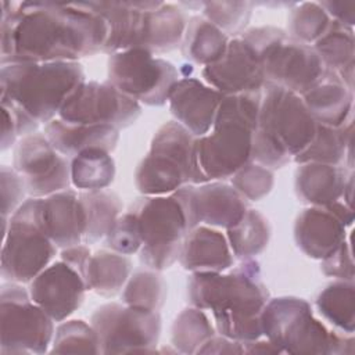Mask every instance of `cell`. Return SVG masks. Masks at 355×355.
<instances>
[{"label":"cell","instance_id":"6da1fadb","mask_svg":"<svg viewBox=\"0 0 355 355\" xmlns=\"http://www.w3.org/2000/svg\"><path fill=\"white\" fill-rule=\"evenodd\" d=\"M1 64L75 61L104 50L108 26L87 3H1Z\"/></svg>","mask_w":355,"mask_h":355},{"label":"cell","instance_id":"7a4b0ae2","mask_svg":"<svg viewBox=\"0 0 355 355\" xmlns=\"http://www.w3.org/2000/svg\"><path fill=\"white\" fill-rule=\"evenodd\" d=\"M187 288L190 304L209 309L223 337L248 343L263 334L261 313L269 301V293L261 282L257 262L244 259L227 275L194 272Z\"/></svg>","mask_w":355,"mask_h":355},{"label":"cell","instance_id":"3957f363","mask_svg":"<svg viewBox=\"0 0 355 355\" xmlns=\"http://www.w3.org/2000/svg\"><path fill=\"white\" fill-rule=\"evenodd\" d=\"M261 97V92L225 96L212 132L194 140L197 166L205 182L232 178L252 161V139L258 126Z\"/></svg>","mask_w":355,"mask_h":355},{"label":"cell","instance_id":"277c9868","mask_svg":"<svg viewBox=\"0 0 355 355\" xmlns=\"http://www.w3.org/2000/svg\"><path fill=\"white\" fill-rule=\"evenodd\" d=\"M316 129L318 122L298 94L266 83L251 159L266 168H280L309 146Z\"/></svg>","mask_w":355,"mask_h":355},{"label":"cell","instance_id":"5b68a950","mask_svg":"<svg viewBox=\"0 0 355 355\" xmlns=\"http://www.w3.org/2000/svg\"><path fill=\"white\" fill-rule=\"evenodd\" d=\"M85 80L76 61L3 65L1 105L15 107L36 122H50L68 96Z\"/></svg>","mask_w":355,"mask_h":355},{"label":"cell","instance_id":"8992f818","mask_svg":"<svg viewBox=\"0 0 355 355\" xmlns=\"http://www.w3.org/2000/svg\"><path fill=\"white\" fill-rule=\"evenodd\" d=\"M262 333L288 354H352L354 338L329 331L313 318L306 301L280 297L266 302L261 313Z\"/></svg>","mask_w":355,"mask_h":355},{"label":"cell","instance_id":"52a82bcc","mask_svg":"<svg viewBox=\"0 0 355 355\" xmlns=\"http://www.w3.org/2000/svg\"><path fill=\"white\" fill-rule=\"evenodd\" d=\"M186 183H205L201 176L193 135L179 122L164 123L155 133L150 151L135 172V184L146 196L176 191Z\"/></svg>","mask_w":355,"mask_h":355},{"label":"cell","instance_id":"ba28073f","mask_svg":"<svg viewBox=\"0 0 355 355\" xmlns=\"http://www.w3.org/2000/svg\"><path fill=\"white\" fill-rule=\"evenodd\" d=\"M259 55L265 82L304 94L326 73V67L313 47L288 37L279 28L262 26L243 32Z\"/></svg>","mask_w":355,"mask_h":355},{"label":"cell","instance_id":"9c48e42d","mask_svg":"<svg viewBox=\"0 0 355 355\" xmlns=\"http://www.w3.org/2000/svg\"><path fill=\"white\" fill-rule=\"evenodd\" d=\"M141 240L140 261L148 269L164 270L179 259L184 236L191 230L175 194L137 198L129 209Z\"/></svg>","mask_w":355,"mask_h":355},{"label":"cell","instance_id":"30bf717a","mask_svg":"<svg viewBox=\"0 0 355 355\" xmlns=\"http://www.w3.org/2000/svg\"><path fill=\"white\" fill-rule=\"evenodd\" d=\"M1 275L14 283H31L55 255V244L39 223V198L24 201L3 223Z\"/></svg>","mask_w":355,"mask_h":355},{"label":"cell","instance_id":"8fae6325","mask_svg":"<svg viewBox=\"0 0 355 355\" xmlns=\"http://www.w3.org/2000/svg\"><path fill=\"white\" fill-rule=\"evenodd\" d=\"M53 319L35 304L19 283H6L0 291V352L44 354L54 337Z\"/></svg>","mask_w":355,"mask_h":355},{"label":"cell","instance_id":"7c38bea8","mask_svg":"<svg viewBox=\"0 0 355 355\" xmlns=\"http://www.w3.org/2000/svg\"><path fill=\"white\" fill-rule=\"evenodd\" d=\"M108 80L121 93L137 103L162 105L179 80V73L169 61L137 47L111 54Z\"/></svg>","mask_w":355,"mask_h":355},{"label":"cell","instance_id":"4fadbf2b","mask_svg":"<svg viewBox=\"0 0 355 355\" xmlns=\"http://www.w3.org/2000/svg\"><path fill=\"white\" fill-rule=\"evenodd\" d=\"M101 354L154 352L161 333V316L126 304H105L92 315Z\"/></svg>","mask_w":355,"mask_h":355},{"label":"cell","instance_id":"5bb4252c","mask_svg":"<svg viewBox=\"0 0 355 355\" xmlns=\"http://www.w3.org/2000/svg\"><path fill=\"white\" fill-rule=\"evenodd\" d=\"M141 107L111 83L83 82L65 100L60 119L82 125H110L126 128L140 115Z\"/></svg>","mask_w":355,"mask_h":355},{"label":"cell","instance_id":"9a60e30c","mask_svg":"<svg viewBox=\"0 0 355 355\" xmlns=\"http://www.w3.org/2000/svg\"><path fill=\"white\" fill-rule=\"evenodd\" d=\"M14 169L22 176L26 193L37 198L68 190L71 183L68 159L42 133L24 136L18 143Z\"/></svg>","mask_w":355,"mask_h":355},{"label":"cell","instance_id":"2e32d148","mask_svg":"<svg viewBox=\"0 0 355 355\" xmlns=\"http://www.w3.org/2000/svg\"><path fill=\"white\" fill-rule=\"evenodd\" d=\"M173 194L187 215L190 229L197 227L200 222L229 229L247 212L245 198L233 186L222 182L198 187L183 186Z\"/></svg>","mask_w":355,"mask_h":355},{"label":"cell","instance_id":"e0dca14e","mask_svg":"<svg viewBox=\"0 0 355 355\" xmlns=\"http://www.w3.org/2000/svg\"><path fill=\"white\" fill-rule=\"evenodd\" d=\"M201 75L223 96L261 92L266 85L258 53L241 36L229 42L223 57L204 67Z\"/></svg>","mask_w":355,"mask_h":355},{"label":"cell","instance_id":"ac0fdd59","mask_svg":"<svg viewBox=\"0 0 355 355\" xmlns=\"http://www.w3.org/2000/svg\"><path fill=\"white\" fill-rule=\"evenodd\" d=\"M351 223V208L337 201L326 207L308 208L297 218L295 243L308 257L326 259L345 241V226Z\"/></svg>","mask_w":355,"mask_h":355},{"label":"cell","instance_id":"d6986e66","mask_svg":"<svg viewBox=\"0 0 355 355\" xmlns=\"http://www.w3.org/2000/svg\"><path fill=\"white\" fill-rule=\"evenodd\" d=\"M87 286L80 273L64 261L42 270L29 286V294L54 322H62L83 302Z\"/></svg>","mask_w":355,"mask_h":355},{"label":"cell","instance_id":"ffe728a7","mask_svg":"<svg viewBox=\"0 0 355 355\" xmlns=\"http://www.w3.org/2000/svg\"><path fill=\"white\" fill-rule=\"evenodd\" d=\"M225 96L196 78L183 76L172 87L168 101L172 115L193 136L201 137L212 128Z\"/></svg>","mask_w":355,"mask_h":355},{"label":"cell","instance_id":"44dd1931","mask_svg":"<svg viewBox=\"0 0 355 355\" xmlns=\"http://www.w3.org/2000/svg\"><path fill=\"white\" fill-rule=\"evenodd\" d=\"M39 223L57 247L68 248L83 241L86 212L79 193L64 190L39 198Z\"/></svg>","mask_w":355,"mask_h":355},{"label":"cell","instance_id":"7402d4cb","mask_svg":"<svg viewBox=\"0 0 355 355\" xmlns=\"http://www.w3.org/2000/svg\"><path fill=\"white\" fill-rule=\"evenodd\" d=\"M108 26L105 53L114 54L129 49H140L144 12L151 1H100L87 3Z\"/></svg>","mask_w":355,"mask_h":355},{"label":"cell","instance_id":"603a6c76","mask_svg":"<svg viewBox=\"0 0 355 355\" xmlns=\"http://www.w3.org/2000/svg\"><path fill=\"white\" fill-rule=\"evenodd\" d=\"M44 135L61 155H78L90 148L112 151L118 143V129L110 125L69 123L53 119L46 123Z\"/></svg>","mask_w":355,"mask_h":355},{"label":"cell","instance_id":"cb8c5ba5","mask_svg":"<svg viewBox=\"0 0 355 355\" xmlns=\"http://www.w3.org/2000/svg\"><path fill=\"white\" fill-rule=\"evenodd\" d=\"M179 261L186 270L222 272L232 266L233 255L222 233L200 226L184 236Z\"/></svg>","mask_w":355,"mask_h":355},{"label":"cell","instance_id":"d4e9b609","mask_svg":"<svg viewBox=\"0 0 355 355\" xmlns=\"http://www.w3.org/2000/svg\"><path fill=\"white\" fill-rule=\"evenodd\" d=\"M302 96L308 111L318 123L331 128L345 125L352 110V90L336 72L326 69L320 82Z\"/></svg>","mask_w":355,"mask_h":355},{"label":"cell","instance_id":"484cf974","mask_svg":"<svg viewBox=\"0 0 355 355\" xmlns=\"http://www.w3.org/2000/svg\"><path fill=\"white\" fill-rule=\"evenodd\" d=\"M186 17L172 4L151 1L144 12L140 49L150 53H166L179 46L186 31Z\"/></svg>","mask_w":355,"mask_h":355},{"label":"cell","instance_id":"4316f807","mask_svg":"<svg viewBox=\"0 0 355 355\" xmlns=\"http://www.w3.org/2000/svg\"><path fill=\"white\" fill-rule=\"evenodd\" d=\"M345 171L337 165L301 164L295 172V191L301 201L326 207L344 196Z\"/></svg>","mask_w":355,"mask_h":355},{"label":"cell","instance_id":"83f0119b","mask_svg":"<svg viewBox=\"0 0 355 355\" xmlns=\"http://www.w3.org/2000/svg\"><path fill=\"white\" fill-rule=\"evenodd\" d=\"M313 50L323 65L336 72L348 89L354 86V33L349 26L337 21L330 22L327 31L315 42Z\"/></svg>","mask_w":355,"mask_h":355},{"label":"cell","instance_id":"f1b7e54d","mask_svg":"<svg viewBox=\"0 0 355 355\" xmlns=\"http://www.w3.org/2000/svg\"><path fill=\"white\" fill-rule=\"evenodd\" d=\"M227 36L208 19L193 17L184 31L182 53L191 62L204 67L215 64L226 53Z\"/></svg>","mask_w":355,"mask_h":355},{"label":"cell","instance_id":"f546056e","mask_svg":"<svg viewBox=\"0 0 355 355\" xmlns=\"http://www.w3.org/2000/svg\"><path fill=\"white\" fill-rule=\"evenodd\" d=\"M132 270L130 259L119 252L97 251L90 255L85 283L89 290L104 297H112L121 291Z\"/></svg>","mask_w":355,"mask_h":355},{"label":"cell","instance_id":"4dcf8cb0","mask_svg":"<svg viewBox=\"0 0 355 355\" xmlns=\"http://www.w3.org/2000/svg\"><path fill=\"white\" fill-rule=\"evenodd\" d=\"M86 212V232L83 243L92 244L111 232L122 211V202L115 193L105 190L79 191Z\"/></svg>","mask_w":355,"mask_h":355},{"label":"cell","instance_id":"1f68e13d","mask_svg":"<svg viewBox=\"0 0 355 355\" xmlns=\"http://www.w3.org/2000/svg\"><path fill=\"white\" fill-rule=\"evenodd\" d=\"M351 132L352 123L341 128L318 123L315 137L302 153L294 157V161L298 164H340L345 157V148L351 147Z\"/></svg>","mask_w":355,"mask_h":355},{"label":"cell","instance_id":"d6a6232c","mask_svg":"<svg viewBox=\"0 0 355 355\" xmlns=\"http://www.w3.org/2000/svg\"><path fill=\"white\" fill-rule=\"evenodd\" d=\"M115 176V164L108 151L90 148L73 157L71 182L83 190H103Z\"/></svg>","mask_w":355,"mask_h":355},{"label":"cell","instance_id":"836d02e7","mask_svg":"<svg viewBox=\"0 0 355 355\" xmlns=\"http://www.w3.org/2000/svg\"><path fill=\"white\" fill-rule=\"evenodd\" d=\"M269 223L255 209H247L239 223L227 229L229 245L240 259H250L263 251L269 241Z\"/></svg>","mask_w":355,"mask_h":355},{"label":"cell","instance_id":"e575fe53","mask_svg":"<svg viewBox=\"0 0 355 355\" xmlns=\"http://www.w3.org/2000/svg\"><path fill=\"white\" fill-rule=\"evenodd\" d=\"M316 306L326 320L345 333H352L355 326V294L354 284L334 282L318 297Z\"/></svg>","mask_w":355,"mask_h":355},{"label":"cell","instance_id":"d590c367","mask_svg":"<svg viewBox=\"0 0 355 355\" xmlns=\"http://www.w3.org/2000/svg\"><path fill=\"white\" fill-rule=\"evenodd\" d=\"M168 286L157 270H136L122 293V302L146 311L158 312L166 300Z\"/></svg>","mask_w":355,"mask_h":355},{"label":"cell","instance_id":"8d00e7d4","mask_svg":"<svg viewBox=\"0 0 355 355\" xmlns=\"http://www.w3.org/2000/svg\"><path fill=\"white\" fill-rule=\"evenodd\" d=\"M214 336L209 319L202 309L196 306L180 312L172 326V345L182 354H197Z\"/></svg>","mask_w":355,"mask_h":355},{"label":"cell","instance_id":"74e56055","mask_svg":"<svg viewBox=\"0 0 355 355\" xmlns=\"http://www.w3.org/2000/svg\"><path fill=\"white\" fill-rule=\"evenodd\" d=\"M51 354H101L100 338L92 324L68 320L54 331Z\"/></svg>","mask_w":355,"mask_h":355},{"label":"cell","instance_id":"f35d334b","mask_svg":"<svg viewBox=\"0 0 355 355\" xmlns=\"http://www.w3.org/2000/svg\"><path fill=\"white\" fill-rule=\"evenodd\" d=\"M288 25L294 40L309 44L327 31L330 18L319 3H302L291 11Z\"/></svg>","mask_w":355,"mask_h":355},{"label":"cell","instance_id":"ab89813d","mask_svg":"<svg viewBox=\"0 0 355 355\" xmlns=\"http://www.w3.org/2000/svg\"><path fill=\"white\" fill-rule=\"evenodd\" d=\"M204 14L209 22L218 26L225 35H239L245 26L251 15V3L233 1V3H202Z\"/></svg>","mask_w":355,"mask_h":355},{"label":"cell","instance_id":"60d3db41","mask_svg":"<svg viewBox=\"0 0 355 355\" xmlns=\"http://www.w3.org/2000/svg\"><path fill=\"white\" fill-rule=\"evenodd\" d=\"M232 186L245 198L258 201L273 187V173L269 168L248 162L232 176Z\"/></svg>","mask_w":355,"mask_h":355},{"label":"cell","instance_id":"b9f144b4","mask_svg":"<svg viewBox=\"0 0 355 355\" xmlns=\"http://www.w3.org/2000/svg\"><path fill=\"white\" fill-rule=\"evenodd\" d=\"M107 247L111 250L128 255L133 254L141 247V240L137 230L135 215L128 211L116 219L111 232L107 234Z\"/></svg>","mask_w":355,"mask_h":355},{"label":"cell","instance_id":"7bdbcfd3","mask_svg":"<svg viewBox=\"0 0 355 355\" xmlns=\"http://www.w3.org/2000/svg\"><path fill=\"white\" fill-rule=\"evenodd\" d=\"M26 191L22 176L7 166H1V215L3 223L7 222L8 215L11 216L22 204L24 194Z\"/></svg>","mask_w":355,"mask_h":355},{"label":"cell","instance_id":"ee69618b","mask_svg":"<svg viewBox=\"0 0 355 355\" xmlns=\"http://www.w3.org/2000/svg\"><path fill=\"white\" fill-rule=\"evenodd\" d=\"M323 272L329 276H336L343 280H351L354 277L351 251L344 241L330 257L323 259Z\"/></svg>","mask_w":355,"mask_h":355},{"label":"cell","instance_id":"f6af8a7d","mask_svg":"<svg viewBox=\"0 0 355 355\" xmlns=\"http://www.w3.org/2000/svg\"><path fill=\"white\" fill-rule=\"evenodd\" d=\"M244 347L243 343L230 340L227 337H212L209 338L197 354H243Z\"/></svg>","mask_w":355,"mask_h":355},{"label":"cell","instance_id":"bcb514c9","mask_svg":"<svg viewBox=\"0 0 355 355\" xmlns=\"http://www.w3.org/2000/svg\"><path fill=\"white\" fill-rule=\"evenodd\" d=\"M61 258L64 262L71 265L73 269H76L80 276L85 279V272L90 259V251L85 245H72L68 248H64Z\"/></svg>","mask_w":355,"mask_h":355},{"label":"cell","instance_id":"7dc6e473","mask_svg":"<svg viewBox=\"0 0 355 355\" xmlns=\"http://www.w3.org/2000/svg\"><path fill=\"white\" fill-rule=\"evenodd\" d=\"M319 4L322 6V8H326V12L331 14L337 22L349 28L354 25V1H322Z\"/></svg>","mask_w":355,"mask_h":355},{"label":"cell","instance_id":"c3c4849f","mask_svg":"<svg viewBox=\"0 0 355 355\" xmlns=\"http://www.w3.org/2000/svg\"><path fill=\"white\" fill-rule=\"evenodd\" d=\"M1 114H3V126H1V150H7L10 148L14 141H15V137L18 136L17 133V126H15V122L11 116V114L1 107Z\"/></svg>","mask_w":355,"mask_h":355},{"label":"cell","instance_id":"681fc988","mask_svg":"<svg viewBox=\"0 0 355 355\" xmlns=\"http://www.w3.org/2000/svg\"><path fill=\"white\" fill-rule=\"evenodd\" d=\"M244 347V352L247 354H280L282 349L279 347H276L273 343L268 341H248V343H243Z\"/></svg>","mask_w":355,"mask_h":355}]
</instances>
